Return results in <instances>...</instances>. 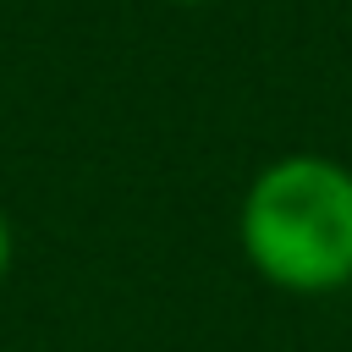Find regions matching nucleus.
<instances>
[{"label":"nucleus","mask_w":352,"mask_h":352,"mask_svg":"<svg viewBox=\"0 0 352 352\" xmlns=\"http://www.w3.org/2000/svg\"><path fill=\"white\" fill-rule=\"evenodd\" d=\"M6 270H11V220L0 209V280H6Z\"/></svg>","instance_id":"nucleus-2"},{"label":"nucleus","mask_w":352,"mask_h":352,"mask_svg":"<svg viewBox=\"0 0 352 352\" xmlns=\"http://www.w3.org/2000/svg\"><path fill=\"white\" fill-rule=\"evenodd\" d=\"M165 6H214V0H165Z\"/></svg>","instance_id":"nucleus-3"},{"label":"nucleus","mask_w":352,"mask_h":352,"mask_svg":"<svg viewBox=\"0 0 352 352\" xmlns=\"http://www.w3.org/2000/svg\"><path fill=\"white\" fill-rule=\"evenodd\" d=\"M248 270L286 297H336L352 286V165L319 148L275 154L236 204Z\"/></svg>","instance_id":"nucleus-1"}]
</instances>
